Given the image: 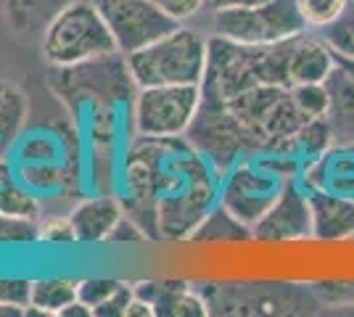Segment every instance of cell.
Masks as SVG:
<instances>
[{
  "label": "cell",
  "mask_w": 354,
  "mask_h": 317,
  "mask_svg": "<svg viewBox=\"0 0 354 317\" xmlns=\"http://www.w3.org/2000/svg\"><path fill=\"white\" fill-rule=\"evenodd\" d=\"M291 40L243 46L220 35L209 37L207 69L201 79V98L227 104L236 95L257 85H283L291 88Z\"/></svg>",
  "instance_id": "cell-3"
},
{
  "label": "cell",
  "mask_w": 354,
  "mask_h": 317,
  "mask_svg": "<svg viewBox=\"0 0 354 317\" xmlns=\"http://www.w3.org/2000/svg\"><path fill=\"white\" fill-rule=\"evenodd\" d=\"M296 106L301 108L304 117H328V106H330V93L325 82H307V85H291Z\"/></svg>",
  "instance_id": "cell-30"
},
{
  "label": "cell",
  "mask_w": 354,
  "mask_h": 317,
  "mask_svg": "<svg viewBox=\"0 0 354 317\" xmlns=\"http://www.w3.org/2000/svg\"><path fill=\"white\" fill-rule=\"evenodd\" d=\"M27 307H16V304H0V317H24Z\"/></svg>",
  "instance_id": "cell-40"
},
{
  "label": "cell",
  "mask_w": 354,
  "mask_h": 317,
  "mask_svg": "<svg viewBox=\"0 0 354 317\" xmlns=\"http://www.w3.org/2000/svg\"><path fill=\"white\" fill-rule=\"evenodd\" d=\"M0 214L43 220V204H40V196L35 191H30L19 180H14L0 188Z\"/></svg>",
  "instance_id": "cell-26"
},
{
  "label": "cell",
  "mask_w": 354,
  "mask_h": 317,
  "mask_svg": "<svg viewBox=\"0 0 354 317\" xmlns=\"http://www.w3.org/2000/svg\"><path fill=\"white\" fill-rule=\"evenodd\" d=\"M227 108L243 127L254 153L294 156L296 133L310 119L296 106L291 88L283 85H257L227 101Z\"/></svg>",
  "instance_id": "cell-6"
},
{
  "label": "cell",
  "mask_w": 354,
  "mask_h": 317,
  "mask_svg": "<svg viewBox=\"0 0 354 317\" xmlns=\"http://www.w3.org/2000/svg\"><path fill=\"white\" fill-rule=\"evenodd\" d=\"M40 243H56V246L77 243V236H74L69 214H66V217L53 214V217H48V220H40Z\"/></svg>",
  "instance_id": "cell-33"
},
{
  "label": "cell",
  "mask_w": 354,
  "mask_h": 317,
  "mask_svg": "<svg viewBox=\"0 0 354 317\" xmlns=\"http://www.w3.org/2000/svg\"><path fill=\"white\" fill-rule=\"evenodd\" d=\"M330 143H336V135H333V127H330L328 117H315V119L304 122L301 130L296 133L294 156L299 162L312 159V156H320Z\"/></svg>",
  "instance_id": "cell-25"
},
{
  "label": "cell",
  "mask_w": 354,
  "mask_h": 317,
  "mask_svg": "<svg viewBox=\"0 0 354 317\" xmlns=\"http://www.w3.org/2000/svg\"><path fill=\"white\" fill-rule=\"evenodd\" d=\"M339 66H341V69H346V72H349V75L354 77V61H349V59H339Z\"/></svg>",
  "instance_id": "cell-41"
},
{
  "label": "cell",
  "mask_w": 354,
  "mask_h": 317,
  "mask_svg": "<svg viewBox=\"0 0 354 317\" xmlns=\"http://www.w3.org/2000/svg\"><path fill=\"white\" fill-rule=\"evenodd\" d=\"M27 117H30L27 93L16 82L0 77V140L16 146V140L27 127Z\"/></svg>",
  "instance_id": "cell-24"
},
{
  "label": "cell",
  "mask_w": 354,
  "mask_h": 317,
  "mask_svg": "<svg viewBox=\"0 0 354 317\" xmlns=\"http://www.w3.org/2000/svg\"><path fill=\"white\" fill-rule=\"evenodd\" d=\"M32 280L24 278H0V304H16V307H30Z\"/></svg>",
  "instance_id": "cell-35"
},
{
  "label": "cell",
  "mask_w": 354,
  "mask_h": 317,
  "mask_svg": "<svg viewBox=\"0 0 354 317\" xmlns=\"http://www.w3.org/2000/svg\"><path fill=\"white\" fill-rule=\"evenodd\" d=\"M72 0H3L6 27L14 37L30 43L40 40L53 19L69 6Z\"/></svg>",
  "instance_id": "cell-20"
},
{
  "label": "cell",
  "mask_w": 354,
  "mask_h": 317,
  "mask_svg": "<svg viewBox=\"0 0 354 317\" xmlns=\"http://www.w3.org/2000/svg\"><path fill=\"white\" fill-rule=\"evenodd\" d=\"M16 180V164L11 162V156H0V188Z\"/></svg>",
  "instance_id": "cell-39"
},
{
  "label": "cell",
  "mask_w": 354,
  "mask_h": 317,
  "mask_svg": "<svg viewBox=\"0 0 354 317\" xmlns=\"http://www.w3.org/2000/svg\"><path fill=\"white\" fill-rule=\"evenodd\" d=\"M296 6H299V14L304 19L307 30L323 32L346 11L349 0H296Z\"/></svg>",
  "instance_id": "cell-28"
},
{
  "label": "cell",
  "mask_w": 354,
  "mask_h": 317,
  "mask_svg": "<svg viewBox=\"0 0 354 317\" xmlns=\"http://www.w3.org/2000/svg\"><path fill=\"white\" fill-rule=\"evenodd\" d=\"M267 0H207V11H225V8H254Z\"/></svg>",
  "instance_id": "cell-38"
},
{
  "label": "cell",
  "mask_w": 354,
  "mask_h": 317,
  "mask_svg": "<svg viewBox=\"0 0 354 317\" xmlns=\"http://www.w3.org/2000/svg\"><path fill=\"white\" fill-rule=\"evenodd\" d=\"M328 93H330V106H328V122L333 127L336 140L354 143V77L336 66V72L328 77Z\"/></svg>",
  "instance_id": "cell-21"
},
{
  "label": "cell",
  "mask_w": 354,
  "mask_h": 317,
  "mask_svg": "<svg viewBox=\"0 0 354 317\" xmlns=\"http://www.w3.org/2000/svg\"><path fill=\"white\" fill-rule=\"evenodd\" d=\"M122 217H124L122 196H111V193H98V196L82 198L69 211L77 243H82V246L106 243Z\"/></svg>",
  "instance_id": "cell-16"
},
{
  "label": "cell",
  "mask_w": 354,
  "mask_h": 317,
  "mask_svg": "<svg viewBox=\"0 0 354 317\" xmlns=\"http://www.w3.org/2000/svg\"><path fill=\"white\" fill-rule=\"evenodd\" d=\"M50 90L72 114H88L90 137L95 148H111L117 137V111L133 106L138 95L130 64L124 53H109L74 66H59L50 72Z\"/></svg>",
  "instance_id": "cell-2"
},
{
  "label": "cell",
  "mask_w": 354,
  "mask_h": 317,
  "mask_svg": "<svg viewBox=\"0 0 354 317\" xmlns=\"http://www.w3.org/2000/svg\"><path fill=\"white\" fill-rule=\"evenodd\" d=\"M153 3H156L162 11H167L172 19H177L180 24L193 19V16H198L207 8V0H153Z\"/></svg>",
  "instance_id": "cell-36"
},
{
  "label": "cell",
  "mask_w": 354,
  "mask_h": 317,
  "mask_svg": "<svg viewBox=\"0 0 354 317\" xmlns=\"http://www.w3.org/2000/svg\"><path fill=\"white\" fill-rule=\"evenodd\" d=\"M117 50V40L98 3L90 0H72L40 37V53L53 69L101 59Z\"/></svg>",
  "instance_id": "cell-8"
},
{
  "label": "cell",
  "mask_w": 354,
  "mask_h": 317,
  "mask_svg": "<svg viewBox=\"0 0 354 317\" xmlns=\"http://www.w3.org/2000/svg\"><path fill=\"white\" fill-rule=\"evenodd\" d=\"M339 59L333 48L325 43L323 35H312L310 30L301 32L291 43V85H307V82H328V77L336 72Z\"/></svg>",
  "instance_id": "cell-18"
},
{
  "label": "cell",
  "mask_w": 354,
  "mask_h": 317,
  "mask_svg": "<svg viewBox=\"0 0 354 317\" xmlns=\"http://www.w3.org/2000/svg\"><path fill=\"white\" fill-rule=\"evenodd\" d=\"M146 233L140 230V227L135 225L133 220L124 214L122 220H119V225L114 227V233L109 236V241L106 243H146Z\"/></svg>",
  "instance_id": "cell-37"
},
{
  "label": "cell",
  "mask_w": 354,
  "mask_h": 317,
  "mask_svg": "<svg viewBox=\"0 0 354 317\" xmlns=\"http://www.w3.org/2000/svg\"><path fill=\"white\" fill-rule=\"evenodd\" d=\"M301 162L288 153H251L220 175V204L241 222L254 227L296 180Z\"/></svg>",
  "instance_id": "cell-5"
},
{
  "label": "cell",
  "mask_w": 354,
  "mask_h": 317,
  "mask_svg": "<svg viewBox=\"0 0 354 317\" xmlns=\"http://www.w3.org/2000/svg\"><path fill=\"white\" fill-rule=\"evenodd\" d=\"M95 3L117 40L119 53L124 56L156 43L159 37L180 27V21L162 11L153 0H95Z\"/></svg>",
  "instance_id": "cell-12"
},
{
  "label": "cell",
  "mask_w": 354,
  "mask_h": 317,
  "mask_svg": "<svg viewBox=\"0 0 354 317\" xmlns=\"http://www.w3.org/2000/svg\"><path fill=\"white\" fill-rule=\"evenodd\" d=\"M201 108V85L140 88L127 111L130 135L183 137Z\"/></svg>",
  "instance_id": "cell-9"
},
{
  "label": "cell",
  "mask_w": 354,
  "mask_h": 317,
  "mask_svg": "<svg viewBox=\"0 0 354 317\" xmlns=\"http://www.w3.org/2000/svg\"><path fill=\"white\" fill-rule=\"evenodd\" d=\"M122 283H124V280H114V278H88V280H80V286H77V299L82 304H88L90 309H95V307H101L111 294H117L119 288H122Z\"/></svg>",
  "instance_id": "cell-31"
},
{
  "label": "cell",
  "mask_w": 354,
  "mask_h": 317,
  "mask_svg": "<svg viewBox=\"0 0 354 317\" xmlns=\"http://www.w3.org/2000/svg\"><path fill=\"white\" fill-rule=\"evenodd\" d=\"M185 137L220 175L227 172L236 162H241L243 156L254 153L249 137L233 117V111L227 108V104H217V101L201 98V108L188 127Z\"/></svg>",
  "instance_id": "cell-11"
},
{
  "label": "cell",
  "mask_w": 354,
  "mask_h": 317,
  "mask_svg": "<svg viewBox=\"0 0 354 317\" xmlns=\"http://www.w3.org/2000/svg\"><path fill=\"white\" fill-rule=\"evenodd\" d=\"M16 164H64L80 159L77 135L59 133L56 127H40L16 140Z\"/></svg>",
  "instance_id": "cell-19"
},
{
  "label": "cell",
  "mask_w": 354,
  "mask_h": 317,
  "mask_svg": "<svg viewBox=\"0 0 354 317\" xmlns=\"http://www.w3.org/2000/svg\"><path fill=\"white\" fill-rule=\"evenodd\" d=\"M138 299L153 309V317H204L209 307L196 283L162 278V280H138L133 283Z\"/></svg>",
  "instance_id": "cell-15"
},
{
  "label": "cell",
  "mask_w": 354,
  "mask_h": 317,
  "mask_svg": "<svg viewBox=\"0 0 354 317\" xmlns=\"http://www.w3.org/2000/svg\"><path fill=\"white\" fill-rule=\"evenodd\" d=\"M296 180L307 191L339 193L354 198V143L336 140L320 156L304 159L299 166Z\"/></svg>",
  "instance_id": "cell-14"
},
{
  "label": "cell",
  "mask_w": 354,
  "mask_h": 317,
  "mask_svg": "<svg viewBox=\"0 0 354 317\" xmlns=\"http://www.w3.org/2000/svg\"><path fill=\"white\" fill-rule=\"evenodd\" d=\"M312 241L344 243L354 238V198L312 191Z\"/></svg>",
  "instance_id": "cell-17"
},
{
  "label": "cell",
  "mask_w": 354,
  "mask_h": 317,
  "mask_svg": "<svg viewBox=\"0 0 354 317\" xmlns=\"http://www.w3.org/2000/svg\"><path fill=\"white\" fill-rule=\"evenodd\" d=\"M325 37V43L333 48L336 59H349L354 61V0H349L346 11L320 32Z\"/></svg>",
  "instance_id": "cell-27"
},
{
  "label": "cell",
  "mask_w": 354,
  "mask_h": 317,
  "mask_svg": "<svg viewBox=\"0 0 354 317\" xmlns=\"http://www.w3.org/2000/svg\"><path fill=\"white\" fill-rule=\"evenodd\" d=\"M77 286H80V280H69V278L32 280L27 317H59L69 304L77 302Z\"/></svg>",
  "instance_id": "cell-23"
},
{
  "label": "cell",
  "mask_w": 354,
  "mask_h": 317,
  "mask_svg": "<svg viewBox=\"0 0 354 317\" xmlns=\"http://www.w3.org/2000/svg\"><path fill=\"white\" fill-rule=\"evenodd\" d=\"M249 241H254L251 227L241 222L236 214H230L222 204L209 211L204 222L191 236V243H198V246H238Z\"/></svg>",
  "instance_id": "cell-22"
},
{
  "label": "cell",
  "mask_w": 354,
  "mask_h": 317,
  "mask_svg": "<svg viewBox=\"0 0 354 317\" xmlns=\"http://www.w3.org/2000/svg\"><path fill=\"white\" fill-rule=\"evenodd\" d=\"M209 37L193 27H177L156 43L127 56L138 88L153 85H201L207 69Z\"/></svg>",
  "instance_id": "cell-7"
},
{
  "label": "cell",
  "mask_w": 354,
  "mask_h": 317,
  "mask_svg": "<svg viewBox=\"0 0 354 317\" xmlns=\"http://www.w3.org/2000/svg\"><path fill=\"white\" fill-rule=\"evenodd\" d=\"M124 214L148 241H191L220 204V172L188 137L130 135L119 166Z\"/></svg>",
  "instance_id": "cell-1"
},
{
  "label": "cell",
  "mask_w": 354,
  "mask_h": 317,
  "mask_svg": "<svg viewBox=\"0 0 354 317\" xmlns=\"http://www.w3.org/2000/svg\"><path fill=\"white\" fill-rule=\"evenodd\" d=\"M254 243L283 246V243L312 241V204L310 191L299 180H291L265 217L251 227Z\"/></svg>",
  "instance_id": "cell-13"
},
{
  "label": "cell",
  "mask_w": 354,
  "mask_h": 317,
  "mask_svg": "<svg viewBox=\"0 0 354 317\" xmlns=\"http://www.w3.org/2000/svg\"><path fill=\"white\" fill-rule=\"evenodd\" d=\"M209 315L217 317H304L320 315L323 302L312 283L294 280H204L196 283Z\"/></svg>",
  "instance_id": "cell-4"
},
{
  "label": "cell",
  "mask_w": 354,
  "mask_h": 317,
  "mask_svg": "<svg viewBox=\"0 0 354 317\" xmlns=\"http://www.w3.org/2000/svg\"><path fill=\"white\" fill-rule=\"evenodd\" d=\"M135 302V288L133 283H122L117 294H111L101 307L93 309V315L98 317H127L130 315V307Z\"/></svg>",
  "instance_id": "cell-34"
},
{
  "label": "cell",
  "mask_w": 354,
  "mask_h": 317,
  "mask_svg": "<svg viewBox=\"0 0 354 317\" xmlns=\"http://www.w3.org/2000/svg\"><path fill=\"white\" fill-rule=\"evenodd\" d=\"M312 288L323 307H354V280H317Z\"/></svg>",
  "instance_id": "cell-32"
},
{
  "label": "cell",
  "mask_w": 354,
  "mask_h": 317,
  "mask_svg": "<svg viewBox=\"0 0 354 317\" xmlns=\"http://www.w3.org/2000/svg\"><path fill=\"white\" fill-rule=\"evenodd\" d=\"M27 243H40V220L0 214V246H27Z\"/></svg>",
  "instance_id": "cell-29"
},
{
  "label": "cell",
  "mask_w": 354,
  "mask_h": 317,
  "mask_svg": "<svg viewBox=\"0 0 354 317\" xmlns=\"http://www.w3.org/2000/svg\"><path fill=\"white\" fill-rule=\"evenodd\" d=\"M307 24L296 0H267L254 8H225L212 14V35L243 46H267L299 37Z\"/></svg>",
  "instance_id": "cell-10"
}]
</instances>
